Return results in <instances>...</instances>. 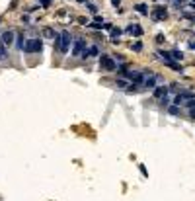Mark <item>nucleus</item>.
Wrapping results in <instances>:
<instances>
[{"instance_id":"nucleus-1","label":"nucleus","mask_w":195,"mask_h":201,"mask_svg":"<svg viewBox=\"0 0 195 201\" xmlns=\"http://www.w3.org/2000/svg\"><path fill=\"white\" fill-rule=\"evenodd\" d=\"M41 51H43V39L39 37L27 39L26 45H24V53H41Z\"/></svg>"},{"instance_id":"nucleus-2","label":"nucleus","mask_w":195,"mask_h":201,"mask_svg":"<svg viewBox=\"0 0 195 201\" xmlns=\"http://www.w3.org/2000/svg\"><path fill=\"white\" fill-rule=\"evenodd\" d=\"M100 68H102V70H107V72H113V70H117V63L109 55H102V57H100Z\"/></svg>"},{"instance_id":"nucleus-3","label":"nucleus","mask_w":195,"mask_h":201,"mask_svg":"<svg viewBox=\"0 0 195 201\" xmlns=\"http://www.w3.org/2000/svg\"><path fill=\"white\" fill-rule=\"evenodd\" d=\"M150 18L154 20V22H164V20L168 18V8L166 6H154L150 10Z\"/></svg>"},{"instance_id":"nucleus-4","label":"nucleus","mask_w":195,"mask_h":201,"mask_svg":"<svg viewBox=\"0 0 195 201\" xmlns=\"http://www.w3.org/2000/svg\"><path fill=\"white\" fill-rule=\"evenodd\" d=\"M88 47H86V39H76L74 41V47H72V57H82V53L86 51Z\"/></svg>"},{"instance_id":"nucleus-5","label":"nucleus","mask_w":195,"mask_h":201,"mask_svg":"<svg viewBox=\"0 0 195 201\" xmlns=\"http://www.w3.org/2000/svg\"><path fill=\"white\" fill-rule=\"evenodd\" d=\"M70 39H72V35H70V31H61V47H58V51L61 53H66L68 51V45H70Z\"/></svg>"},{"instance_id":"nucleus-6","label":"nucleus","mask_w":195,"mask_h":201,"mask_svg":"<svg viewBox=\"0 0 195 201\" xmlns=\"http://www.w3.org/2000/svg\"><path fill=\"white\" fill-rule=\"evenodd\" d=\"M14 39H16V33H14L12 29H8V31H4L2 35H0V43L8 47V45H12V43H14Z\"/></svg>"},{"instance_id":"nucleus-7","label":"nucleus","mask_w":195,"mask_h":201,"mask_svg":"<svg viewBox=\"0 0 195 201\" xmlns=\"http://www.w3.org/2000/svg\"><path fill=\"white\" fill-rule=\"evenodd\" d=\"M125 31L131 33V35H135V37H141V35H143V27L139 26V24H129Z\"/></svg>"},{"instance_id":"nucleus-8","label":"nucleus","mask_w":195,"mask_h":201,"mask_svg":"<svg viewBox=\"0 0 195 201\" xmlns=\"http://www.w3.org/2000/svg\"><path fill=\"white\" fill-rule=\"evenodd\" d=\"M57 35H58V33L55 31V29H53L51 26L43 27V37H45V39H55V37H57Z\"/></svg>"},{"instance_id":"nucleus-9","label":"nucleus","mask_w":195,"mask_h":201,"mask_svg":"<svg viewBox=\"0 0 195 201\" xmlns=\"http://www.w3.org/2000/svg\"><path fill=\"white\" fill-rule=\"evenodd\" d=\"M119 37H121V29H119V27H113V29L109 31L111 43H119Z\"/></svg>"},{"instance_id":"nucleus-10","label":"nucleus","mask_w":195,"mask_h":201,"mask_svg":"<svg viewBox=\"0 0 195 201\" xmlns=\"http://www.w3.org/2000/svg\"><path fill=\"white\" fill-rule=\"evenodd\" d=\"M156 80H158V78H156L154 74H152V76H148V78H144V82H143V86H146V88H152V90H154V88H156Z\"/></svg>"},{"instance_id":"nucleus-11","label":"nucleus","mask_w":195,"mask_h":201,"mask_svg":"<svg viewBox=\"0 0 195 201\" xmlns=\"http://www.w3.org/2000/svg\"><path fill=\"white\" fill-rule=\"evenodd\" d=\"M168 94V86H156L154 88V98H162Z\"/></svg>"},{"instance_id":"nucleus-12","label":"nucleus","mask_w":195,"mask_h":201,"mask_svg":"<svg viewBox=\"0 0 195 201\" xmlns=\"http://www.w3.org/2000/svg\"><path fill=\"white\" fill-rule=\"evenodd\" d=\"M135 10L141 14V16H148V6H146V4H143V2H141V4H136Z\"/></svg>"},{"instance_id":"nucleus-13","label":"nucleus","mask_w":195,"mask_h":201,"mask_svg":"<svg viewBox=\"0 0 195 201\" xmlns=\"http://www.w3.org/2000/svg\"><path fill=\"white\" fill-rule=\"evenodd\" d=\"M156 57L162 59V63H170V61H172V55H170L168 51H158V53H156Z\"/></svg>"},{"instance_id":"nucleus-14","label":"nucleus","mask_w":195,"mask_h":201,"mask_svg":"<svg viewBox=\"0 0 195 201\" xmlns=\"http://www.w3.org/2000/svg\"><path fill=\"white\" fill-rule=\"evenodd\" d=\"M170 55H172V61H176V63H178V61L182 63V61H183V53H182V51H178V49L170 51Z\"/></svg>"},{"instance_id":"nucleus-15","label":"nucleus","mask_w":195,"mask_h":201,"mask_svg":"<svg viewBox=\"0 0 195 201\" xmlns=\"http://www.w3.org/2000/svg\"><path fill=\"white\" fill-rule=\"evenodd\" d=\"M164 65L170 66V68H172V70H176V72H182V70H183L182 65H180V63H176V61H170V63H164Z\"/></svg>"},{"instance_id":"nucleus-16","label":"nucleus","mask_w":195,"mask_h":201,"mask_svg":"<svg viewBox=\"0 0 195 201\" xmlns=\"http://www.w3.org/2000/svg\"><path fill=\"white\" fill-rule=\"evenodd\" d=\"M98 55H100V47L98 45L88 47V57H98Z\"/></svg>"},{"instance_id":"nucleus-17","label":"nucleus","mask_w":195,"mask_h":201,"mask_svg":"<svg viewBox=\"0 0 195 201\" xmlns=\"http://www.w3.org/2000/svg\"><path fill=\"white\" fill-rule=\"evenodd\" d=\"M16 39H18V41H16V47H18L20 51H24V45H26V43H24V39H26V37H24V35H18Z\"/></svg>"},{"instance_id":"nucleus-18","label":"nucleus","mask_w":195,"mask_h":201,"mask_svg":"<svg viewBox=\"0 0 195 201\" xmlns=\"http://www.w3.org/2000/svg\"><path fill=\"white\" fill-rule=\"evenodd\" d=\"M168 111H170V115H180V105H170Z\"/></svg>"},{"instance_id":"nucleus-19","label":"nucleus","mask_w":195,"mask_h":201,"mask_svg":"<svg viewBox=\"0 0 195 201\" xmlns=\"http://www.w3.org/2000/svg\"><path fill=\"white\" fill-rule=\"evenodd\" d=\"M131 49H133V51H136V53H141V51H143V43H141V41H135V43L131 45Z\"/></svg>"},{"instance_id":"nucleus-20","label":"nucleus","mask_w":195,"mask_h":201,"mask_svg":"<svg viewBox=\"0 0 195 201\" xmlns=\"http://www.w3.org/2000/svg\"><path fill=\"white\" fill-rule=\"evenodd\" d=\"M115 86H117V88H127L129 84H127V80H125V78H117Z\"/></svg>"},{"instance_id":"nucleus-21","label":"nucleus","mask_w":195,"mask_h":201,"mask_svg":"<svg viewBox=\"0 0 195 201\" xmlns=\"http://www.w3.org/2000/svg\"><path fill=\"white\" fill-rule=\"evenodd\" d=\"M182 18H183V20H189V22H195V14H189V12H182Z\"/></svg>"},{"instance_id":"nucleus-22","label":"nucleus","mask_w":195,"mask_h":201,"mask_svg":"<svg viewBox=\"0 0 195 201\" xmlns=\"http://www.w3.org/2000/svg\"><path fill=\"white\" fill-rule=\"evenodd\" d=\"M86 6H88V10H90L92 14H96V12H98V8H96V4H92V2H88V0H86Z\"/></svg>"},{"instance_id":"nucleus-23","label":"nucleus","mask_w":195,"mask_h":201,"mask_svg":"<svg viewBox=\"0 0 195 201\" xmlns=\"http://www.w3.org/2000/svg\"><path fill=\"white\" fill-rule=\"evenodd\" d=\"M183 102H185V100H183V98H182V96H180V94H178V96H176V98H174V105H182V104H183Z\"/></svg>"},{"instance_id":"nucleus-24","label":"nucleus","mask_w":195,"mask_h":201,"mask_svg":"<svg viewBox=\"0 0 195 201\" xmlns=\"http://www.w3.org/2000/svg\"><path fill=\"white\" fill-rule=\"evenodd\" d=\"M51 2H53V0H39V6H41V8H49V6H51Z\"/></svg>"},{"instance_id":"nucleus-25","label":"nucleus","mask_w":195,"mask_h":201,"mask_svg":"<svg viewBox=\"0 0 195 201\" xmlns=\"http://www.w3.org/2000/svg\"><path fill=\"white\" fill-rule=\"evenodd\" d=\"M127 92H129V94H135V92H136V84H135V82H131V84H129Z\"/></svg>"},{"instance_id":"nucleus-26","label":"nucleus","mask_w":195,"mask_h":201,"mask_svg":"<svg viewBox=\"0 0 195 201\" xmlns=\"http://www.w3.org/2000/svg\"><path fill=\"white\" fill-rule=\"evenodd\" d=\"M164 41H166L164 33H158V35H156V43H164Z\"/></svg>"},{"instance_id":"nucleus-27","label":"nucleus","mask_w":195,"mask_h":201,"mask_svg":"<svg viewBox=\"0 0 195 201\" xmlns=\"http://www.w3.org/2000/svg\"><path fill=\"white\" fill-rule=\"evenodd\" d=\"M160 104H162V105H168V104H170V98H168V96H162V98H160Z\"/></svg>"},{"instance_id":"nucleus-28","label":"nucleus","mask_w":195,"mask_h":201,"mask_svg":"<svg viewBox=\"0 0 195 201\" xmlns=\"http://www.w3.org/2000/svg\"><path fill=\"white\" fill-rule=\"evenodd\" d=\"M187 107L189 110H195V100H187Z\"/></svg>"},{"instance_id":"nucleus-29","label":"nucleus","mask_w":195,"mask_h":201,"mask_svg":"<svg viewBox=\"0 0 195 201\" xmlns=\"http://www.w3.org/2000/svg\"><path fill=\"white\" fill-rule=\"evenodd\" d=\"M139 170H141V174H143V176H148V172H146V168H144L143 164H141V166H139Z\"/></svg>"},{"instance_id":"nucleus-30","label":"nucleus","mask_w":195,"mask_h":201,"mask_svg":"<svg viewBox=\"0 0 195 201\" xmlns=\"http://www.w3.org/2000/svg\"><path fill=\"white\" fill-rule=\"evenodd\" d=\"M187 47L191 49V51H195V41H189V43H187Z\"/></svg>"},{"instance_id":"nucleus-31","label":"nucleus","mask_w":195,"mask_h":201,"mask_svg":"<svg viewBox=\"0 0 195 201\" xmlns=\"http://www.w3.org/2000/svg\"><path fill=\"white\" fill-rule=\"evenodd\" d=\"M104 29H107V31H111V29H113V26H111V24H104Z\"/></svg>"},{"instance_id":"nucleus-32","label":"nucleus","mask_w":195,"mask_h":201,"mask_svg":"<svg viewBox=\"0 0 195 201\" xmlns=\"http://www.w3.org/2000/svg\"><path fill=\"white\" fill-rule=\"evenodd\" d=\"M111 4H113L115 8H119V4H121V0H111Z\"/></svg>"},{"instance_id":"nucleus-33","label":"nucleus","mask_w":195,"mask_h":201,"mask_svg":"<svg viewBox=\"0 0 195 201\" xmlns=\"http://www.w3.org/2000/svg\"><path fill=\"white\" fill-rule=\"evenodd\" d=\"M189 117H191V119H195V110H191V111H189Z\"/></svg>"},{"instance_id":"nucleus-34","label":"nucleus","mask_w":195,"mask_h":201,"mask_svg":"<svg viewBox=\"0 0 195 201\" xmlns=\"http://www.w3.org/2000/svg\"><path fill=\"white\" fill-rule=\"evenodd\" d=\"M189 8H191V10H195V2H191V4H189Z\"/></svg>"},{"instance_id":"nucleus-35","label":"nucleus","mask_w":195,"mask_h":201,"mask_svg":"<svg viewBox=\"0 0 195 201\" xmlns=\"http://www.w3.org/2000/svg\"><path fill=\"white\" fill-rule=\"evenodd\" d=\"M191 2H195V0H191Z\"/></svg>"}]
</instances>
